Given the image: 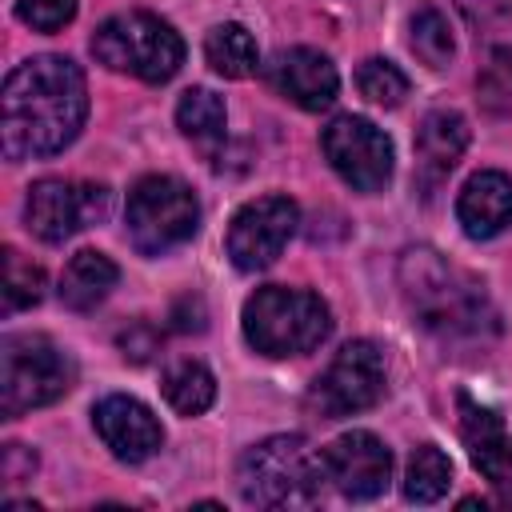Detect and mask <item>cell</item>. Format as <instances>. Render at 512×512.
<instances>
[{
  "label": "cell",
  "instance_id": "cell-1",
  "mask_svg": "<svg viewBox=\"0 0 512 512\" xmlns=\"http://www.w3.org/2000/svg\"><path fill=\"white\" fill-rule=\"evenodd\" d=\"M0 144L8 160H40L64 152L88 116V84L68 56H32L4 80Z\"/></svg>",
  "mask_w": 512,
  "mask_h": 512
},
{
  "label": "cell",
  "instance_id": "cell-2",
  "mask_svg": "<svg viewBox=\"0 0 512 512\" xmlns=\"http://www.w3.org/2000/svg\"><path fill=\"white\" fill-rule=\"evenodd\" d=\"M400 288L412 316L444 340H476L496 320L484 288L436 248H408L400 256Z\"/></svg>",
  "mask_w": 512,
  "mask_h": 512
},
{
  "label": "cell",
  "instance_id": "cell-3",
  "mask_svg": "<svg viewBox=\"0 0 512 512\" xmlns=\"http://www.w3.org/2000/svg\"><path fill=\"white\" fill-rule=\"evenodd\" d=\"M236 488L256 508H308L320 500L324 460L304 436L280 432L240 456Z\"/></svg>",
  "mask_w": 512,
  "mask_h": 512
},
{
  "label": "cell",
  "instance_id": "cell-4",
  "mask_svg": "<svg viewBox=\"0 0 512 512\" xmlns=\"http://www.w3.org/2000/svg\"><path fill=\"white\" fill-rule=\"evenodd\" d=\"M328 332H332V312L308 288L268 284L244 300V340L260 356H272V360L304 356L320 348Z\"/></svg>",
  "mask_w": 512,
  "mask_h": 512
},
{
  "label": "cell",
  "instance_id": "cell-5",
  "mask_svg": "<svg viewBox=\"0 0 512 512\" xmlns=\"http://www.w3.org/2000/svg\"><path fill=\"white\" fill-rule=\"evenodd\" d=\"M92 56L120 76L164 84L184 64L180 32L152 12H116L92 32Z\"/></svg>",
  "mask_w": 512,
  "mask_h": 512
},
{
  "label": "cell",
  "instance_id": "cell-6",
  "mask_svg": "<svg viewBox=\"0 0 512 512\" xmlns=\"http://www.w3.org/2000/svg\"><path fill=\"white\" fill-rule=\"evenodd\" d=\"M76 380L72 356L40 336V332H12L0 344V416L16 420L32 408L60 400Z\"/></svg>",
  "mask_w": 512,
  "mask_h": 512
},
{
  "label": "cell",
  "instance_id": "cell-7",
  "mask_svg": "<svg viewBox=\"0 0 512 512\" xmlns=\"http://www.w3.org/2000/svg\"><path fill=\"white\" fill-rule=\"evenodd\" d=\"M128 240L140 256H164L196 236L200 200L176 176H140L128 192Z\"/></svg>",
  "mask_w": 512,
  "mask_h": 512
},
{
  "label": "cell",
  "instance_id": "cell-8",
  "mask_svg": "<svg viewBox=\"0 0 512 512\" xmlns=\"http://www.w3.org/2000/svg\"><path fill=\"white\" fill-rule=\"evenodd\" d=\"M384 384H388L384 352L372 340H348L332 356V364L312 380L304 404L320 420H340L372 408L384 396Z\"/></svg>",
  "mask_w": 512,
  "mask_h": 512
},
{
  "label": "cell",
  "instance_id": "cell-9",
  "mask_svg": "<svg viewBox=\"0 0 512 512\" xmlns=\"http://www.w3.org/2000/svg\"><path fill=\"white\" fill-rule=\"evenodd\" d=\"M104 216H108V188L104 184L44 176L28 188V200H24V224L44 244H64Z\"/></svg>",
  "mask_w": 512,
  "mask_h": 512
},
{
  "label": "cell",
  "instance_id": "cell-10",
  "mask_svg": "<svg viewBox=\"0 0 512 512\" xmlns=\"http://www.w3.org/2000/svg\"><path fill=\"white\" fill-rule=\"evenodd\" d=\"M320 148L332 172L356 192H380L392 176V140L364 116H336L320 132Z\"/></svg>",
  "mask_w": 512,
  "mask_h": 512
},
{
  "label": "cell",
  "instance_id": "cell-11",
  "mask_svg": "<svg viewBox=\"0 0 512 512\" xmlns=\"http://www.w3.org/2000/svg\"><path fill=\"white\" fill-rule=\"evenodd\" d=\"M296 224H300L296 200L276 196V192L272 196H256L232 216L228 236H224V252L240 272H260L284 252V244L292 240Z\"/></svg>",
  "mask_w": 512,
  "mask_h": 512
},
{
  "label": "cell",
  "instance_id": "cell-12",
  "mask_svg": "<svg viewBox=\"0 0 512 512\" xmlns=\"http://www.w3.org/2000/svg\"><path fill=\"white\" fill-rule=\"evenodd\" d=\"M320 460H324V480L348 500H376L392 480V452L384 448L380 436L364 428L336 436L328 448H320Z\"/></svg>",
  "mask_w": 512,
  "mask_h": 512
},
{
  "label": "cell",
  "instance_id": "cell-13",
  "mask_svg": "<svg viewBox=\"0 0 512 512\" xmlns=\"http://www.w3.org/2000/svg\"><path fill=\"white\" fill-rule=\"evenodd\" d=\"M92 428L104 440V448L124 464H144L164 444V428L152 416V408L140 404L136 396H120V392L104 396L92 408Z\"/></svg>",
  "mask_w": 512,
  "mask_h": 512
},
{
  "label": "cell",
  "instance_id": "cell-14",
  "mask_svg": "<svg viewBox=\"0 0 512 512\" xmlns=\"http://www.w3.org/2000/svg\"><path fill=\"white\" fill-rule=\"evenodd\" d=\"M264 76H268V84H272L284 100H292V104L304 108V112L328 108V104L336 100V92H340L336 64H332L324 52L304 48V44L276 52L272 64L264 68Z\"/></svg>",
  "mask_w": 512,
  "mask_h": 512
},
{
  "label": "cell",
  "instance_id": "cell-15",
  "mask_svg": "<svg viewBox=\"0 0 512 512\" xmlns=\"http://www.w3.org/2000/svg\"><path fill=\"white\" fill-rule=\"evenodd\" d=\"M456 404H460V436L472 464L504 500H512V436L504 420L492 408L476 404L472 396H460Z\"/></svg>",
  "mask_w": 512,
  "mask_h": 512
},
{
  "label": "cell",
  "instance_id": "cell-16",
  "mask_svg": "<svg viewBox=\"0 0 512 512\" xmlns=\"http://www.w3.org/2000/svg\"><path fill=\"white\" fill-rule=\"evenodd\" d=\"M468 148V120L452 108H436L416 128V188L424 196H436L456 160Z\"/></svg>",
  "mask_w": 512,
  "mask_h": 512
},
{
  "label": "cell",
  "instance_id": "cell-17",
  "mask_svg": "<svg viewBox=\"0 0 512 512\" xmlns=\"http://www.w3.org/2000/svg\"><path fill=\"white\" fill-rule=\"evenodd\" d=\"M456 220L472 240L500 236L512 224V176L496 168L468 176V184L456 196Z\"/></svg>",
  "mask_w": 512,
  "mask_h": 512
},
{
  "label": "cell",
  "instance_id": "cell-18",
  "mask_svg": "<svg viewBox=\"0 0 512 512\" xmlns=\"http://www.w3.org/2000/svg\"><path fill=\"white\" fill-rule=\"evenodd\" d=\"M116 280H120L116 260L104 256V252H96V248H84L60 272V304L72 308V312H92L96 304L108 300V292L116 288Z\"/></svg>",
  "mask_w": 512,
  "mask_h": 512
},
{
  "label": "cell",
  "instance_id": "cell-19",
  "mask_svg": "<svg viewBox=\"0 0 512 512\" xmlns=\"http://www.w3.org/2000/svg\"><path fill=\"white\" fill-rule=\"evenodd\" d=\"M204 56L208 64L228 76V80H244L260 68V52H256V40L244 24H216L204 40Z\"/></svg>",
  "mask_w": 512,
  "mask_h": 512
},
{
  "label": "cell",
  "instance_id": "cell-20",
  "mask_svg": "<svg viewBox=\"0 0 512 512\" xmlns=\"http://www.w3.org/2000/svg\"><path fill=\"white\" fill-rule=\"evenodd\" d=\"M176 124L180 132L200 144V148H216L224 140V124H228V112H224V100L212 92V88H188L176 104Z\"/></svg>",
  "mask_w": 512,
  "mask_h": 512
},
{
  "label": "cell",
  "instance_id": "cell-21",
  "mask_svg": "<svg viewBox=\"0 0 512 512\" xmlns=\"http://www.w3.org/2000/svg\"><path fill=\"white\" fill-rule=\"evenodd\" d=\"M160 388H164V400H168L180 416H200V412H208L212 400H216V376H212L200 360H176V364L164 372Z\"/></svg>",
  "mask_w": 512,
  "mask_h": 512
},
{
  "label": "cell",
  "instance_id": "cell-22",
  "mask_svg": "<svg viewBox=\"0 0 512 512\" xmlns=\"http://www.w3.org/2000/svg\"><path fill=\"white\" fill-rule=\"evenodd\" d=\"M408 44L416 52L420 64H428L432 72L448 68L452 56H456V44H452V28L444 20V12L436 4H420L408 20Z\"/></svg>",
  "mask_w": 512,
  "mask_h": 512
},
{
  "label": "cell",
  "instance_id": "cell-23",
  "mask_svg": "<svg viewBox=\"0 0 512 512\" xmlns=\"http://www.w3.org/2000/svg\"><path fill=\"white\" fill-rule=\"evenodd\" d=\"M452 484V460L436 448V444H420L408 456V472H404V496L412 504H436Z\"/></svg>",
  "mask_w": 512,
  "mask_h": 512
},
{
  "label": "cell",
  "instance_id": "cell-24",
  "mask_svg": "<svg viewBox=\"0 0 512 512\" xmlns=\"http://www.w3.org/2000/svg\"><path fill=\"white\" fill-rule=\"evenodd\" d=\"M356 88L368 104H380V108H396L404 96H408V76L384 60V56H368L360 68H356Z\"/></svg>",
  "mask_w": 512,
  "mask_h": 512
},
{
  "label": "cell",
  "instance_id": "cell-25",
  "mask_svg": "<svg viewBox=\"0 0 512 512\" xmlns=\"http://www.w3.org/2000/svg\"><path fill=\"white\" fill-rule=\"evenodd\" d=\"M44 296V268L24 260L16 248H4V312H20L40 304Z\"/></svg>",
  "mask_w": 512,
  "mask_h": 512
},
{
  "label": "cell",
  "instance_id": "cell-26",
  "mask_svg": "<svg viewBox=\"0 0 512 512\" xmlns=\"http://www.w3.org/2000/svg\"><path fill=\"white\" fill-rule=\"evenodd\" d=\"M476 92H480V104L488 112L512 116V44H504L488 56V64L476 76Z\"/></svg>",
  "mask_w": 512,
  "mask_h": 512
},
{
  "label": "cell",
  "instance_id": "cell-27",
  "mask_svg": "<svg viewBox=\"0 0 512 512\" xmlns=\"http://www.w3.org/2000/svg\"><path fill=\"white\" fill-rule=\"evenodd\" d=\"M16 16L36 32H60L76 16V0H16Z\"/></svg>",
  "mask_w": 512,
  "mask_h": 512
},
{
  "label": "cell",
  "instance_id": "cell-28",
  "mask_svg": "<svg viewBox=\"0 0 512 512\" xmlns=\"http://www.w3.org/2000/svg\"><path fill=\"white\" fill-rule=\"evenodd\" d=\"M456 8L464 12L468 24L488 28V24H496V20H504L512 12V0H456Z\"/></svg>",
  "mask_w": 512,
  "mask_h": 512
},
{
  "label": "cell",
  "instance_id": "cell-29",
  "mask_svg": "<svg viewBox=\"0 0 512 512\" xmlns=\"http://www.w3.org/2000/svg\"><path fill=\"white\" fill-rule=\"evenodd\" d=\"M0 472L8 484H20L36 472V452H28L24 444H4V460H0Z\"/></svg>",
  "mask_w": 512,
  "mask_h": 512
},
{
  "label": "cell",
  "instance_id": "cell-30",
  "mask_svg": "<svg viewBox=\"0 0 512 512\" xmlns=\"http://www.w3.org/2000/svg\"><path fill=\"white\" fill-rule=\"evenodd\" d=\"M204 320H208V312H204V300L200 296H180L172 304V328H180V332H204Z\"/></svg>",
  "mask_w": 512,
  "mask_h": 512
},
{
  "label": "cell",
  "instance_id": "cell-31",
  "mask_svg": "<svg viewBox=\"0 0 512 512\" xmlns=\"http://www.w3.org/2000/svg\"><path fill=\"white\" fill-rule=\"evenodd\" d=\"M156 344H160V336L140 320V324H132V332H124L120 336V348H124V356H132V360H148L152 352H156Z\"/></svg>",
  "mask_w": 512,
  "mask_h": 512
}]
</instances>
